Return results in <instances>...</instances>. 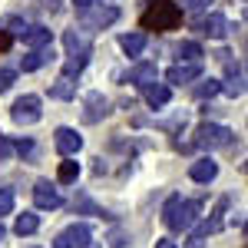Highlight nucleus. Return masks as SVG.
Returning <instances> with one entry per match:
<instances>
[{"label": "nucleus", "mask_w": 248, "mask_h": 248, "mask_svg": "<svg viewBox=\"0 0 248 248\" xmlns=\"http://www.w3.org/2000/svg\"><path fill=\"white\" fill-rule=\"evenodd\" d=\"M14 79H17V70H7V66H0V93H7V90L14 86Z\"/></svg>", "instance_id": "obj_27"}, {"label": "nucleus", "mask_w": 248, "mask_h": 248, "mask_svg": "<svg viewBox=\"0 0 248 248\" xmlns=\"http://www.w3.org/2000/svg\"><path fill=\"white\" fill-rule=\"evenodd\" d=\"M119 46H123L126 57H139V53L146 50V33H139V30H136V33H123V37H119Z\"/></svg>", "instance_id": "obj_19"}, {"label": "nucleus", "mask_w": 248, "mask_h": 248, "mask_svg": "<svg viewBox=\"0 0 248 248\" xmlns=\"http://www.w3.org/2000/svg\"><path fill=\"white\" fill-rule=\"evenodd\" d=\"M139 23H142V30L169 33V30H175V27L182 23V10H179V3H172V0H155V3H149V10L139 17Z\"/></svg>", "instance_id": "obj_1"}, {"label": "nucleus", "mask_w": 248, "mask_h": 248, "mask_svg": "<svg viewBox=\"0 0 248 248\" xmlns=\"http://www.w3.org/2000/svg\"><path fill=\"white\" fill-rule=\"evenodd\" d=\"M222 93H225V96H232V99L245 93V73H242V66L229 63V79L222 83Z\"/></svg>", "instance_id": "obj_16"}, {"label": "nucleus", "mask_w": 248, "mask_h": 248, "mask_svg": "<svg viewBox=\"0 0 248 248\" xmlns=\"http://www.w3.org/2000/svg\"><path fill=\"white\" fill-rule=\"evenodd\" d=\"M192 142L199 149H205V153H215V149H229L232 142H235V133H232L229 126H222V123H202L195 129V139Z\"/></svg>", "instance_id": "obj_3"}, {"label": "nucleus", "mask_w": 248, "mask_h": 248, "mask_svg": "<svg viewBox=\"0 0 248 248\" xmlns=\"http://www.w3.org/2000/svg\"><path fill=\"white\" fill-rule=\"evenodd\" d=\"M14 212V189H0V218Z\"/></svg>", "instance_id": "obj_26"}, {"label": "nucleus", "mask_w": 248, "mask_h": 248, "mask_svg": "<svg viewBox=\"0 0 248 248\" xmlns=\"http://www.w3.org/2000/svg\"><path fill=\"white\" fill-rule=\"evenodd\" d=\"M37 229H40V215L37 212H23V215H17V222H14V232H17L20 238H23V235H33Z\"/></svg>", "instance_id": "obj_21"}, {"label": "nucleus", "mask_w": 248, "mask_h": 248, "mask_svg": "<svg viewBox=\"0 0 248 248\" xmlns=\"http://www.w3.org/2000/svg\"><path fill=\"white\" fill-rule=\"evenodd\" d=\"M43 7H46L50 14H57V10H60V0H43Z\"/></svg>", "instance_id": "obj_34"}, {"label": "nucleus", "mask_w": 248, "mask_h": 248, "mask_svg": "<svg viewBox=\"0 0 248 248\" xmlns=\"http://www.w3.org/2000/svg\"><path fill=\"white\" fill-rule=\"evenodd\" d=\"M86 63H90V53H73V57H66V63H63V77L66 79L79 77V73L86 70Z\"/></svg>", "instance_id": "obj_22"}, {"label": "nucleus", "mask_w": 248, "mask_h": 248, "mask_svg": "<svg viewBox=\"0 0 248 248\" xmlns=\"http://www.w3.org/2000/svg\"><path fill=\"white\" fill-rule=\"evenodd\" d=\"M10 46H14V37H7V33H0V53H3V50H10Z\"/></svg>", "instance_id": "obj_33"}, {"label": "nucleus", "mask_w": 248, "mask_h": 248, "mask_svg": "<svg viewBox=\"0 0 248 248\" xmlns=\"http://www.w3.org/2000/svg\"><path fill=\"white\" fill-rule=\"evenodd\" d=\"M33 202H37V209H60V205H63V195H60L57 186H50V182H37V189H33Z\"/></svg>", "instance_id": "obj_12"}, {"label": "nucleus", "mask_w": 248, "mask_h": 248, "mask_svg": "<svg viewBox=\"0 0 248 248\" xmlns=\"http://www.w3.org/2000/svg\"><path fill=\"white\" fill-rule=\"evenodd\" d=\"M109 113H113V109H109V99L99 93V90L83 96V123H90V126H93V123H103Z\"/></svg>", "instance_id": "obj_6"}, {"label": "nucleus", "mask_w": 248, "mask_h": 248, "mask_svg": "<svg viewBox=\"0 0 248 248\" xmlns=\"http://www.w3.org/2000/svg\"><path fill=\"white\" fill-rule=\"evenodd\" d=\"M199 215V202H189L182 195H169V202L162 205V222L169 232H189Z\"/></svg>", "instance_id": "obj_2"}, {"label": "nucleus", "mask_w": 248, "mask_h": 248, "mask_svg": "<svg viewBox=\"0 0 248 248\" xmlns=\"http://www.w3.org/2000/svg\"><path fill=\"white\" fill-rule=\"evenodd\" d=\"M14 149H17L20 155H30V153H33V139H20V142L14 146Z\"/></svg>", "instance_id": "obj_30"}, {"label": "nucleus", "mask_w": 248, "mask_h": 248, "mask_svg": "<svg viewBox=\"0 0 248 248\" xmlns=\"http://www.w3.org/2000/svg\"><path fill=\"white\" fill-rule=\"evenodd\" d=\"M202 77V63H175V66H169V73H166V86H182V83H192V79Z\"/></svg>", "instance_id": "obj_9"}, {"label": "nucleus", "mask_w": 248, "mask_h": 248, "mask_svg": "<svg viewBox=\"0 0 248 248\" xmlns=\"http://www.w3.org/2000/svg\"><path fill=\"white\" fill-rule=\"evenodd\" d=\"M73 7H77V14L83 17L86 10H93V7H96V0H73Z\"/></svg>", "instance_id": "obj_31"}, {"label": "nucleus", "mask_w": 248, "mask_h": 248, "mask_svg": "<svg viewBox=\"0 0 248 248\" xmlns=\"http://www.w3.org/2000/svg\"><path fill=\"white\" fill-rule=\"evenodd\" d=\"M77 179H79V162H73V159L60 162V169H57V182L60 186H73Z\"/></svg>", "instance_id": "obj_23"}, {"label": "nucleus", "mask_w": 248, "mask_h": 248, "mask_svg": "<svg viewBox=\"0 0 248 248\" xmlns=\"http://www.w3.org/2000/svg\"><path fill=\"white\" fill-rule=\"evenodd\" d=\"M93 245V229L86 222H73L53 238V248H90Z\"/></svg>", "instance_id": "obj_4"}, {"label": "nucleus", "mask_w": 248, "mask_h": 248, "mask_svg": "<svg viewBox=\"0 0 248 248\" xmlns=\"http://www.w3.org/2000/svg\"><path fill=\"white\" fill-rule=\"evenodd\" d=\"M155 79H159V66H155V63H136L133 73H129V83H136L139 90L153 86Z\"/></svg>", "instance_id": "obj_14"}, {"label": "nucleus", "mask_w": 248, "mask_h": 248, "mask_svg": "<svg viewBox=\"0 0 248 248\" xmlns=\"http://www.w3.org/2000/svg\"><path fill=\"white\" fill-rule=\"evenodd\" d=\"M40 106H43V103H40V96L27 93V96H20L17 103L10 106V116H14V123H17V126H33V123H40V116H43Z\"/></svg>", "instance_id": "obj_5"}, {"label": "nucleus", "mask_w": 248, "mask_h": 248, "mask_svg": "<svg viewBox=\"0 0 248 248\" xmlns=\"http://www.w3.org/2000/svg\"><path fill=\"white\" fill-rule=\"evenodd\" d=\"M142 93H146V103H149L153 109H162V106L172 99V90L166 86V83H153V86H146Z\"/></svg>", "instance_id": "obj_18"}, {"label": "nucleus", "mask_w": 248, "mask_h": 248, "mask_svg": "<svg viewBox=\"0 0 248 248\" xmlns=\"http://www.w3.org/2000/svg\"><path fill=\"white\" fill-rule=\"evenodd\" d=\"M155 248H175V242H172V238H159V242H155Z\"/></svg>", "instance_id": "obj_35"}, {"label": "nucleus", "mask_w": 248, "mask_h": 248, "mask_svg": "<svg viewBox=\"0 0 248 248\" xmlns=\"http://www.w3.org/2000/svg\"><path fill=\"white\" fill-rule=\"evenodd\" d=\"M50 96H53V99H73V96H77V83L66 79V77H60L57 83L50 86Z\"/></svg>", "instance_id": "obj_24"}, {"label": "nucleus", "mask_w": 248, "mask_h": 248, "mask_svg": "<svg viewBox=\"0 0 248 248\" xmlns=\"http://www.w3.org/2000/svg\"><path fill=\"white\" fill-rule=\"evenodd\" d=\"M63 46L70 50V57H73V53H93V43H90V37H86L83 30H77V27L63 33Z\"/></svg>", "instance_id": "obj_15"}, {"label": "nucleus", "mask_w": 248, "mask_h": 248, "mask_svg": "<svg viewBox=\"0 0 248 248\" xmlns=\"http://www.w3.org/2000/svg\"><path fill=\"white\" fill-rule=\"evenodd\" d=\"M126 242H129V238H126V232H113V235H109V245H113V248H123Z\"/></svg>", "instance_id": "obj_32"}, {"label": "nucleus", "mask_w": 248, "mask_h": 248, "mask_svg": "<svg viewBox=\"0 0 248 248\" xmlns=\"http://www.w3.org/2000/svg\"><path fill=\"white\" fill-rule=\"evenodd\" d=\"M182 7L179 10H209V3H215V0H179Z\"/></svg>", "instance_id": "obj_29"}, {"label": "nucleus", "mask_w": 248, "mask_h": 248, "mask_svg": "<svg viewBox=\"0 0 248 248\" xmlns=\"http://www.w3.org/2000/svg\"><path fill=\"white\" fill-rule=\"evenodd\" d=\"M175 57H179V63H199L205 53H202V46H199L195 40H182V43L175 46Z\"/></svg>", "instance_id": "obj_20"}, {"label": "nucleus", "mask_w": 248, "mask_h": 248, "mask_svg": "<svg viewBox=\"0 0 248 248\" xmlns=\"http://www.w3.org/2000/svg\"><path fill=\"white\" fill-rule=\"evenodd\" d=\"M50 60H53V46H46V50H30L27 57L20 60V70H23V73H33L40 66H46Z\"/></svg>", "instance_id": "obj_17"}, {"label": "nucleus", "mask_w": 248, "mask_h": 248, "mask_svg": "<svg viewBox=\"0 0 248 248\" xmlns=\"http://www.w3.org/2000/svg\"><path fill=\"white\" fill-rule=\"evenodd\" d=\"M20 40H23V46H30V50H46V46H53V30L43 27V23H33V27H27V33Z\"/></svg>", "instance_id": "obj_11"}, {"label": "nucleus", "mask_w": 248, "mask_h": 248, "mask_svg": "<svg viewBox=\"0 0 248 248\" xmlns=\"http://www.w3.org/2000/svg\"><path fill=\"white\" fill-rule=\"evenodd\" d=\"M222 93V83H218V79H202V83H199V86H195V99H212V96H218Z\"/></svg>", "instance_id": "obj_25"}, {"label": "nucleus", "mask_w": 248, "mask_h": 248, "mask_svg": "<svg viewBox=\"0 0 248 248\" xmlns=\"http://www.w3.org/2000/svg\"><path fill=\"white\" fill-rule=\"evenodd\" d=\"M199 30H202L205 37H212V40H225V37H229V30H232V23H229L225 14H209V17L202 20Z\"/></svg>", "instance_id": "obj_13"}, {"label": "nucleus", "mask_w": 248, "mask_h": 248, "mask_svg": "<svg viewBox=\"0 0 248 248\" xmlns=\"http://www.w3.org/2000/svg\"><path fill=\"white\" fill-rule=\"evenodd\" d=\"M189 175H192V182L209 186V182H215V175H218V162L212 155H202V159H195L189 166Z\"/></svg>", "instance_id": "obj_10"}, {"label": "nucleus", "mask_w": 248, "mask_h": 248, "mask_svg": "<svg viewBox=\"0 0 248 248\" xmlns=\"http://www.w3.org/2000/svg\"><path fill=\"white\" fill-rule=\"evenodd\" d=\"M53 146H57V153H63L66 159H73V155L83 149V136H79L73 126H60L57 133H53Z\"/></svg>", "instance_id": "obj_8"}, {"label": "nucleus", "mask_w": 248, "mask_h": 248, "mask_svg": "<svg viewBox=\"0 0 248 248\" xmlns=\"http://www.w3.org/2000/svg\"><path fill=\"white\" fill-rule=\"evenodd\" d=\"M79 20H83V33H93V30H103V27L116 23V20H119V10H116V7H103V3H96L93 10H86Z\"/></svg>", "instance_id": "obj_7"}, {"label": "nucleus", "mask_w": 248, "mask_h": 248, "mask_svg": "<svg viewBox=\"0 0 248 248\" xmlns=\"http://www.w3.org/2000/svg\"><path fill=\"white\" fill-rule=\"evenodd\" d=\"M3 235H7V229H3V225H0V238H3Z\"/></svg>", "instance_id": "obj_36"}, {"label": "nucleus", "mask_w": 248, "mask_h": 248, "mask_svg": "<svg viewBox=\"0 0 248 248\" xmlns=\"http://www.w3.org/2000/svg\"><path fill=\"white\" fill-rule=\"evenodd\" d=\"M73 209H79V212H90V215H106L103 209H96V205L90 202V199H86V195H79L77 202H73Z\"/></svg>", "instance_id": "obj_28"}, {"label": "nucleus", "mask_w": 248, "mask_h": 248, "mask_svg": "<svg viewBox=\"0 0 248 248\" xmlns=\"http://www.w3.org/2000/svg\"><path fill=\"white\" fill-rule=\"evenodd\" d=\"M192 248H195V245H192Z\"/></svg>", "instance_id": "obj_37"}]
</instances>
